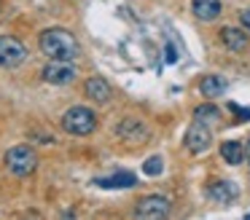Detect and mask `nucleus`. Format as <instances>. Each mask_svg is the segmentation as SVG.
<instances>
[{"mask_svg":"<svg viewBox=\"0 0 250 220\" xmlns=\"http://www.w3.org/2000/svg\"><path fill=\"white\" fill-rule=\"evenodd\" d=\"M116 134L126 142H146L148 140V126L137 118H124V121L116 126Z\"/></svg>","mask_w":250,"mask_h":220,"instance_id":"nucleus-9","label":"nucleus"},{"mask_svg":"<svg viewBox=\"0 0 250 220\" xmlns=\"http://www.w3.org/2000/svg\"><path fill=\"white\" fill-rule=\"evenodd\" d=\"M245 150H248V161H250V142H248V145H245Z\"/></svg>","mask_w":250,"mask_h":220,"instance_id":"nucleus-20","label":"nucleus"},{"mask_svg":"<svg viewBox=\"0 0 250 220\" xmlns=\"http://www.w3.org/2000/svg\"><path fill=\"white\" fill-rule=\"evenodd\" d=\"M27 59V46L19 38L0 35V67H19Z\"/></svg>","mask_w":250,"mask_h":220,"instance_id":"nucleus-5","label":"nucleus"},{"mask_svg":"<svg viewBox=\"0 0 250 220\" xmlns=\"http://www.w3.org/2000/svg\"><path fill=\"white\" fill-rule=\"evenodd\" d=\"M221 43L229 48V51L242 54L245 48H248V43H250L248 30H239V27H221Z\"/></svg>","mask_w":250,"mask_h":220,"instance_id":"nucleus-11","label":"nucleus"},{"mask_svg":"<svg viewBox=\"0 0 250 220\" xmlns=\"http://www.w3.org/2000/svg\"><path fill=\"white\" fill-rule=\"evenodd\" d=\"M41 75H43L46 83H54V86H67L76 80V67H73V62H67V59H51L49 64H46L43 70H41Z\"/></svg>","mask_w":250,"mask_h":220,"instance_id":"nucleus-6","label":"nucleus"},{"mask_svg":"<svg viewBox=\"0 0 250 220\" xmlns=\"http://www.w3.org/2000/svg\"><path fill=\"white\" fill-rule=\"evenodd\" d=\"M226 80L221 78V75H205V78L199 80V91L202 97H207V100H215V97H221L223 91H226Z\"/></svg>","mask_w":250,"mask_h":220,"instance_id":"nucleus-15","label":"nucleus"},{"mask_svg":"<svg viewBox=\"0 0 250 220\" xmlns=\"http://www.w3.org/2000/svg\"><path fill=\"white\" fill-rule=\"evenodd\" d=\"M94 185H100V188H135L137 175H132V172H113L108 177H97Z\"/></svg>","mask_w":250,"mask_h":220,"instance_id":"nucleus-13","label":"nucleus"},{"mask_svg":"<svg viewBox=\"0 0 250 220\" xmlns=\"http://www.w3.org/2000/svg\"><path fill=\"white\" fill-rule=\"evenodd\" d=\"M83 91H86L89 100L100 102V105H105V102L113 97V89H110V83L103 78V75H92V78L83 83Z\"/></svg>","mask_w":250,"mask_h":220,"instance_id":"nucleus-10","label":"nucleus"},{"mask_svg":"<svg viewBox=\"0 0 250 220\" xmlns=\"http://www.w3.org/2000/svg\"><path fill=\"white\" fill-rule=\"evenodd\" d=\"M183 142H186V148H188V153H194V156L207 153V150H210V145H212V129L207 126V121L194 118V123L186 129Z\"/></svg>","mask_w":250,"mask_h":220,"instance_id":"nucleus-4","label":"nucleus"},{"mask_svg":"<svg viewBox=\"0 0 250 220\" xmlns=\"http://www.w3.org/2000/svg\"><path fill=\"white\" fill-rule=\"evenodd\" d=\"M62 129L67 134H76V137H86V134H92L97 129V113L92 107H83V105L70 107L62 116Z\"/></svg>","mask_w":250,"mask_h":220,"instance_id":"nucleus-2","label":"nucleus"},{"mask_svg":"<svg viewBox=\"0 0 250 220\" xmlns=\"http://www.w3.org/2000/svg\"><path fill=\"white\" fill-rule=\"evenodd\" d=\"M205 191H207V199H212L215 204H231L239 196V185L234 180H212Z\"/></svg>","mask_w":250,"mask_h":220,"instance_id":"nucleus-8","label":"nucleus"},{"mask_svg":"<svg viewBox=\"0 0 250 220\" xmlns=\"http://www.w3.org/2000/svg\"><path fill=\"white\" fill-rule=\"evenodd\" d=\"M191 11L199 21H215L221 16V0H191Z\"/></svg>","mask_w":250,"mask_h":220,"instance_id":"nucleus-12","label":"nucleus"},{"mask_svg":"<svg viewBox=\"0 0 250 220\" xmlns=\"http://www.w3.org/2000/svg\"><path fill=\"white\" fill-rule=\"evenodd\" d=\"M239 24H242L245 30L250 32V8H242V11H239Z\"/></svg>","mask_w":250,"mask_h":220,"instance_id":"nucleus-19","label":"nucleus"},{"mask_svg":"<svg viewBox=\"0 0 250 220\" xmlns=\"http://www.w3.org/2000/svg\"><path fill=\"white\" fill-rule=\"evenodd\" d=\"M221 159L226 161V164L237 166L248 159V150H245V145L237 142V140H226V142H221Z\"/></svg>","mask_w":250,"mask_h":220,"instance_id":"nucleus-14","label":"nucleus"},{"mask_svg":"<svg viewBox=\"0 0 250 220\" xmlns=\"http://www.w3.org/2000/svg\"><path fill=\"white\" fill-rule=\"evenodd\" d=\"M194 118H202V121H218V118H221V110H218L212 102H205V105H199L194 110Z\"/></svg>","mask_w":250,"mask_h":220,"instance_id":"nucleus-17","label":"nucleus"},{"mask_svg":"<svg viewBox=\"0 0 250 220\" xmlns=\"http://www.w3.org/2000/svg\"><path fill=\"white\" fill-rule=\"evenodd\" d=\"M38 46L49 59H67V62H73L81 54V46H78L76 35L67 32L65 27H49V30H43L38 38Z\"/></svg>","mask_w":250,"mask_h":220,"instance_id":"nucleus-1","label":"nucleus"},{"mask_svg":"<svg viewBox=\"0 0 250 220\" xmlns=\"http://www.w3.org/2000/svg\"><path fill=\"white\" fill-rule=\"evenodd\" d=\"M162 172H164V161H162V156H151V159L143 161V175H148V177H159Z\"/></svg>","mask_w":250,"mask_h":220,"instance_id":"nucleus-16","label":"nucleus"},{"mask_svg":"<svg viewBox=\"0 0 250 220\" xmlns=\"http://www.w3.org/2000/svg\"><path fill=\"white\" fill-rule=\"evenodd\" d=\"M167 215H169V199L167 196H159V193L143 196L140 201L135 204V218L156 220V218H167Z\"/></svg>","mask_w":250,"mask_h":220,"instance_id":"nucleus-7","label":"nucleus"},{"mask_svg":"<svg viewBox=\"0 0 250 220\" xmlns=\"http://www.w3.org/2000/svg\"><path fill=\"white\" fill-rule=\"evenodd\" d=\"M6 166L11 175L17 177H27L35 172V166H38V156H35V150L30 148V145H14V148L6 150Z\"/></svg>","mask_w":250,"mask_h":220,"instance_id":"nucleus-3","label":"nucleus"},{"mask_svg":"<svg viewBox=\"0 0 250 220\" xmlns=\"http://www.w3.org/2000/svg\"><path fill=\"white\" fill-rule=\"evenodd\" d=\"M229 110L237 113L239 121H250V110H245V107H239V105H234V102H231V105H229Z\"/></svg>","mask_w":250,"mask_h":220,"instance_id":"nucleus-18","label":"nucleus"}]
</instances>
